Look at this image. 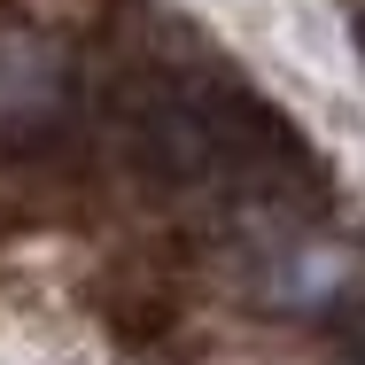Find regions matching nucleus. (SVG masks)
Instances as JSON below:
<instances>
[{
	"label": "nucleus",
	"instance_id": "1",
	"mask_svg": "<svg viewBox=\"0 0 365 365\" xmlns=\"http://www.w3.org/2000/svg\"><path fill=\"white\" fill-rule=\"evenodd\" d=\"M342 350L365 365V303H350V311H342Z\"/></svg>",
	"mask_w": 365,
	"mask_h": 365
},
{
	"label": "nucleus",
	"instance_id": "2",
	"mask_svg": "<svg viewBox=\"0 0 365 365\" xmlns=\"http://www.w3.org/2000/svg\"><path fill=\"white\" fill-rule=\"evenodd\" d=\"M358 47H365V8H358Z\"/></svg>",
	"mask_w": 365,
	"mask_h": 365
}]
</instances>
